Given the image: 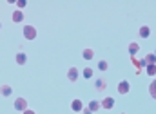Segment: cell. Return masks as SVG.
<instances>
[{
    "label": "cell",
    "instance_id": "1",
    "mask_svg": "<svg viewBox=\"0 0 156 114\" xmlns=\"http://www.w3.org/2000/svg\"><path fill=\"white\" fill-rule=\"evenodd\" d=\"M22 35H24L26 40H35V38L38 36V31H37V27H35V26H24Z\"/></svg>",
    "mask_w": 156,
    "mask_h": 114
},
{
    "label": "cell",
    "instance_id": "2",
    "mask_svg": "<svg viewBox=\"0 0 156 114\" xmlns=\"http://www.w3.org/2000/svg\"><path fill=\"white\" fill-rule=\"evenodd\" d=\"M113 107H115V98H113V96H105V98H102V102H100V109L111 111Z\"/></svg>",
    "mask_w": 156,
    "mask_h": 114
},
{
    "label": "cell",
    "instance_id": "3",
    "mask_svg": "<svg viewBox=\"0 0 156 114\" xmlns=\"http://www.w3.org/2000/svg\"><path fill=\"white\" fill-rule=\"evenodd\" d=\"M116 91L120 94H129V91H131V83L127 81V80H120L116 85Z\"/></svg>",
    "mask_w": 156,
    "mask_h": 114
},
{
    "label": "cell",
    "instance_id": "4",
    "mask_svg": "<svg viewBox=\"0 0 156 114\" xmlns=\"http://www.w3.org/2000/svg\"><path fill=\"white\" fill-rule=\"evenodd\" d=\"M13 107H15V111L24 112V111L27 109V100H26V98H16L15 103H13Z\"/></svg>",
    "mask_w": 156,
    "mask_h": 114
},
{
    "label": "cell",
    "instance_id": "5",
    "mask_svg": "<svg viewBox=\"0 0 156 114\" xmlns=\"http://www.w3.org/2000/svg\"><path fill=\"white\" fill-rule=\"evenodd\" d=\"M78 78H80V73H78V67H69V71H67V80L69 81H78Z\"/></svg>",
    "mask_w": 156,
    "mask_h": 114
},
{
    "label": "cell",
    "instance_id": "6",
    "mask_svg": "<svg viewBox=\"0 0 156 114\" xmlns=\"http://www.w3.org/2000/svg\"><path fill=\"white\" fill-rule=\"evenodd\" d=\"M15 62H16L18 65H26V64H27V54H26L24 51H18V53L15 54Z\"/></svg>",
    "mask_w": 156,
    "mask_h": 114
},
{
    "label": "cell",
    "instance_id": "7",
    "mask_svg": "<svg viewBox=\"0 0 156 114\" xmlns=\"http://www.w3.org/2000/svg\"><path fill=\"white\" fill-rule=\"evenodd\" d=\"M82 109H83L82 100H80V98H75V100L71 102V111H73V112H82Z\"/></svg>",
    "mask_w": 156,
    "mask_h": 114
},
{
    "label": "cell",
    "instance_id": "8",
    "mask_svg": "<svg viewBox=\"0 0 156 114\" xmlns=\"http://www.w3.org/2000/svg\"><path fill=\"white\" fill-rule=\"evenodd\" d=\"M127 51H129L131 56H136V53H140V43H138V42H131V43L127 45Z\"/></svg>",
    "mask_w": 156,
    "mask_h": 114
},
{
    "label": "cell",
    "instance_id": "9",
    "mask_svg": "<svg viewBox=\"0 0 156 114\" xmlns=\"http://www.w3.org/2000/svg\"><path fill=\"white\" fill-rule=\"evenodd\" d=\"M11 20H13L15 24H20V22H24V11H20V9L13 11V16H11Z\"/></svg>",
    "mask_w": 156,
    "mask_h": 114
},
{
    "label": "cell",
    "instance_id": "10",
    "mask_svg": "<svg viewBox=\"0 0 156 114\" xmlns=\"http://www.w3.org/2000/svg\"><path fill=\"white\" fill-rule=\"evenodd\" d=\"M138 35H140V38H149L151 36V27L149 26H140Z\"/></svg>",
    "mask_w": 156,
    "mask_h": 114
},
{
    "label": "cell",
    "instance_id": "11",
    "mask_svg": "<svg viewBox=\"0 0 156 114\" xmlns=\"http://www.w3.org/2000/svg\"><path fill=\"white\" fill-rule=\"evenodd\" d=\"M142 62H144V65H153V64H156V54H154V53H149V54H145Z\"/></svg>",
    "mask_w": 156,
    "mask_h": 114
},
{
    "label": "cell",
    "instance_id": "12",
    "mask_svg": "<svg viewBox=\"0 0 156 114\" xmlns=\"http://www.w3.org/2000/svg\"><path fill=\"white\" fill-rule=\"evenodd\" d=\"M0 94H2V96H5V98H7V96H11V94H13V87H11V85H7V83L0 85Z\"/></svg>",
    "mask_w": 156,
    "mask_h": 114
},
{
    "label": "cell",
    "instance_id": "13",
    "mask_svg": "<svg viewBox=\"0 0 156 114\" xmlns=\"http://www.w3.org/2000/svg\"><path fill=\"white\" fill-rule=\"evenodd\" d=\"M87 109H89L91 112H98V111H100V102L91 100V102H89V105H87Z\"/></svg>",
    "mask_w": 156,
    "mask_h": 114
},
{
    "label": "cell",
    "instance_id": "14",
    "mask_svg": "<svg viewBox=\"0 0 156 114\" xmlns=\"http://www.w3.org/2000/svg\"><path fill=\"white\" fill-rule=\"evenodd\" d=\"M82 56H83L85 60H93V58H94V51H93L91 47H87V49L82 51Z\"/></svg>",
    "mask_w": 156,
    "mask_h": 114
},
{
    "label": "cell",
    "instance_id": "15",
    "mask_svg": "<svg viewBox=\"0 0 156 114\" xmlns=\"http://www.w3.org/2000/svg\"><path fill=\"white\" fill-rule=\"evenodd\" d=\"M94 87H96V91H100V92H102V91H105L107 83H105V80H104V78H98V80H96V83H94Z\"/></svg>",
    "mask_w": 156,
    "mask_h": 114
},
{
    "label": "cell",
    "instance_id": "16",
    "mask_svg": "<svg viewBox=\"0 0 156 114\" xmlns=\"http://www.w3.org/2000/svg\"><path fill=\"white\" fill-rule=\"evenodd\" d=\"M147 91H149V94H151V98L156 100V80H153L151 83H149V87H147Z\"/></svg>",
    "mask_w": 156,
    "mask_h": 114
},
{
    "label": "cell",
    "instance_id": "17",
    "mask_svg": "<svg viewBox=\"0 0 156 114\" xmlns=\"http://www.w3.org/2000/svg\"><path fill=\"white\" fill-rule=\"evenodd\" d=\"M82 78L91 80V78H93V67H83V71H82Z\"/></svg>",
    "mask_w": 156,
    "mask_h": 114
},
{
    "label": "cell",
    "instance_id": "18",
    "mask_svg": "<svg viewBox=\"0 0 156 114\" xmlns=\"http://www.w3.org/2000/svg\"><path fill=\"white\" fill-rule=\"evenodd\" d=\"M96 69H98V71H107V69H109V62H107V60H100L98 65H96Z\"/></svg>",
    "mask_w": 156,
    "mask_h": 114
},
{
    "label": "cell",
    "instance_id": "19",
    "mask_svg": "<svg viewBox=\"0 0 156 114\" xmlns=\"http://www.w3.org/2000/svg\"><path fill=\"white\" fill-rule=\"evenodd\" d=\"M144 69H145V73H147L149 76H156V64H153V65H145Z\"/></svg>",
    "mask_w": 156,
    "mask_h": 114
},
{
    "label": "cell",
    "instance_id": "20",
    "mask_svg": "<svg viewBox=\"0 0 156 114\" xmlns=\"http://www.w3.org/2000/svg\"><path fill=\"white\" fill-rule=\"evenodd\" d=\"M15 4H16V7H18V9H20V11H22V9H24V7H26V5H27V0H16V2H15Z\"/></svg>",
    "mask_w": 156,
    "mask_h": 114
},
{
    "label": "cell",
    "instance_id": "21",
    "mask_svg": "<svg viewBox=\"0 0 156 114\" xmlns=\"http://www.w3.org/2000/svg\"><path fill=\"white\" fill-rule=\"evenodd\" d=\"M22 114H37V112H35L33 109H26V111H24V112H22Z\"/></svg>",
    "mask_w": 156,
    "mask_h": 114
},
{
    "label": "cell",
    "instance_id": "22",
    "mask_svg": "<svg viewBox=\"0 0 156 114\" xmlns=\"http://www.w3.org/2000/svg\"><path fill=\"white\" fill-rule=\"evenodd\" d=\"M82 112H83V114H93L89 109H87V107H83V109H82Z\"/></svg>",
    "mask_w": 156,
    "mask_h": 114
},
{
    "label": "cell",
    "instance_id": "23",
    "mask_svg": "<svg viewBox=\"0 0 156 114\" xmlns=\"http://www.w3.org/2000/svg\"><path fill=\"white\" fill-rule=\"evenodd\" d=\"M120 114H125V112H120Z\"/></svg>",
    "mask_w": 156,
    "mask_h": 114
},
{
    "label": "cell",
    "instance_id": "24",
    "mask_svg": "<svg viewBox=\"0 0 156 114\" xmlns=\"http://www.w3.org/2000/svg\"><path fill=\"white\" fill-rule=\"evenodd\" d=\"M0 27H2V24H0Z\"/></svg>",
    "mask_w": 156,
    "mask_h": 114
}]
</instances>
